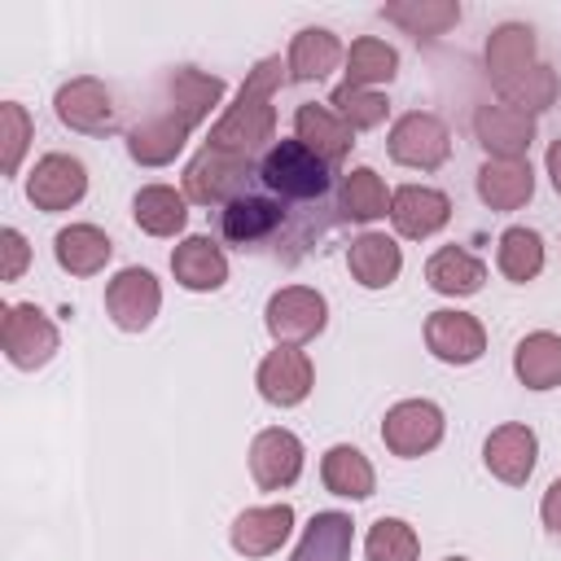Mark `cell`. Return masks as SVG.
<instances>
[{"mask_svg":"<svg viewBox=\"0 0 561 561\" xmlns=\"http://www.w3.org/2000/svg\"><path fill=\"white\" fill-rule=\"evenodd\" d=\"M259 184L241 188L224 215L219 232L228 245L267 259H302L333 219V175L320 153L298 140H280L259 162Z\"/></svg>","mask_w":561,"mask_h":561,"instance_id":"6da1fadb","label":"cell"}]
</instances>
